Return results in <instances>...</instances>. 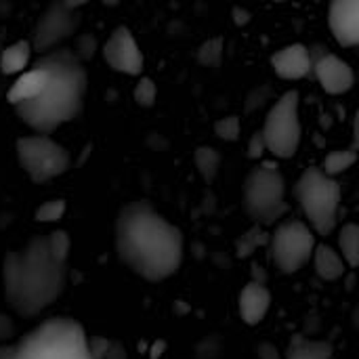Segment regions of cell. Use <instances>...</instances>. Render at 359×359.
Segmentation results:
<instances>
[{
    "label": "cell",
    "mask_w": 359,
    "mask_h": 359,
    "mask_svg": "<svg viewBox=\"0 0 359 359\" xmlns=\"http://www.w3.org/2000/svg\"><path fill=\"white\" fill-rule=\"evenodd\" d=\"M17 160L34 183L50 181L69 168V154L48 135H29L17 139Z\"/></svg>",
    "instance_id": "obj_8"
},
{
    "label": "cell",
    "mask_w": 359,
    "mask_h": 359,
    "mask_svg": "<svg viewBox=\"0 0 359 359\" xmlns=\"http://www.w3.org/2000/svg\"><path fill=\"white\" fill-rule=\"evenodd\" d=\"M233 15H236V23H238V25H246V23L250 21V15H248L244 8H240V6L233 8Z\"/></svg>",
    "instance_id": "obj_31"
},
{
    "label": "cell",
    "mask_w": 359,
    "mask_h": 359,
    "mask_svg": "<svg viewBox=\"0 0 359 359\" xmlns=\"http://www.w3.org/2000/svg\"><path fill=\"white\" fill-rule=\"evenodd\" d=\"M13 347L15 359H93L84 328L69 318L36 326Z\"/></svg>",
    "instance_id": "obj_4"
},
{
    "label": "cell",
    "mask_w": 359,
    "mask_h": 359,
    "mask_svg": "<svg viewBox=\"0 0 359 359\" xmlns=\"http://www.w3.org/2000/svg\"><path fill=\"white\" fill-rule=\"evenodd\" d=\"M271 259L282 273H297L303 269L316 250V233L301 219H288L269 236Z\"/></svg>",
    "instance_id": "obj_9"
},
{
    "label": "cell",
    "mask_w": 359,
    "mask_h": 359,
    "mask_svg": "<svg viewBox=\"0 0 359 359\" xmlns=\"http://www.w3.org/2000/svg\"><path fill=\"white\" fill-rule=\"evenodd\" d=\"M29 55H32V46L25 40H19V42L6 46L0 55V72L6 76L21 72L23 67H27Z\"/></svg>",
    "instance_id": "obj_19"
},
{
    "label": "cell",
    "mask_w": 359,
    "mask_h": 359,
    "mask_svg": "<svg viewBox=\"0 0 359 359\" xmlns=\"http://www.w3.org/2000/svg\"><path fill=\"white\" fill-rule=\"evenodd\" d=\"M339 246H341V252H343L341 259L345 261V265L355 269L359 265V227L355 223H347L341 229Z\"/></svg>",
    "instance_id": "obj_20"
},
{
    "label": "cell",
    "mask_w": 359,
    "mask_h": 359,
    "mask_svg": "<svg viewBox=\"0 0 359 359\" xmlns=\"http://www.w3.org/2000/svg\"><path fill=\"white\" fill-rule=\"evenodd\" d=\"M118 259L139 278L162 282L183 261V233L147 200L126 204L116 219Z\"/></svg>",
    "instance_id": "obj_2"
},
{
    "label": "cell",
    "mask_w": 359,
    "mask_h": 359,
    "mask_svg": "<svg viewBox=\"0 0 359 359\" xmlns=\"http://www.w3.org/2000/svg\"><path fill=\"white\" fill-rule=\"evenodd\" d=\"M36 65L44 69L46 84L38 97L17 105L15 111L36 135H48L80 114L86 93V69L69 48L46 53Z\"/></svg>",
    "instance_id": "obj_3"
},
{
    "label": "cell",
    "mask_w": 359,
    "mask_h": 359,
    "mask_svg": "<svg viewBox=\"0 0 359 359\" xmlns=\"http://www.w3.org/2000/svg\"><path fill=\"white\" fill-rule=\"evenodd\" d=\"M259 358L261 359H280L278 358V351H276V347H271V345H261V347H259Z\"/></svg>",
    "instance_id": "obj_30"
},
{
    "label": "cell",
    "mask_w": 359,
    "mask_h": 359,
    "mask_svg": "<svg viewBox=\"0 0 359 359\" xmlns=\"http://www.w3.org/2000/svg\"><path fill=\"white\" fill-rule=\"evenodd\" d=\"M269 307H271V292L261 282H250L240 292V316L248 326L261 324Z\"/></svg>",
    "instance_id": "obj_15"
},
{
    "label": "cell",
    "mask_w": 359,
    "mask_h": 359,
    "mask_svg": "<svg viewBox=\"0 0 359 359\" xmlns=\"http://www.w3.org/2000/svg\"><path fill=\"white\" fill-rule=\"evenodd\" d=\"M328 23L341 46H355L359 42L358 0H334L328 11Z\"/></svg>",
    "instance_id": "obj_13"
},
{
    "label": "cell",
    "mask_w": 359,
    "mask_h": 359,
    "mask_svg": "<svg viewBox=\"0 0 359 359\" xmlns=\"http://www.w3.org/2000/svg\"><path fill=\"white\" fill-rule=\"evenodd\" d=\"M103 57L111 69L126 74V76H141L143 65H145L143 53L133 32L126 25H120L111 32V36L107 38L103 46Z\"/></svg>",
    "instance_id": "obj_11"
},
{
    "label": "cell",
    "mask_w": 359,
    "mask_h": 359,
    "mask_svg": "<svg viewBox=\"0 0 359 359\" xmlns=\"http://www.w3.org/2000/svg\"><path fill=\"white\" fill-rule=\"evenodd\" d=\"M78 6L80 4H72V2L50 4L38 19L34 29V40L29 46H34L36 50H48L61 40H65L67 36H72L80 25V13L76 11Z\"/></svg>",
    "instance_id": "obj_10"
},
{
    "label": "cell",
    "mask_w": 359,
    "mask_h": 359,
    "mask_svg": "<svg viewBox=\"0 0 359 359\" xmlns=\"http://www.w3.org/2000/svg\"><path fill=\"white\" fill-rule=\"evenodd\" d=\"M158 97V88H156V82L151 78H141L135 86V101L141 105V107H151L154 101Z\"/></svg>",
    "instance_id": "obj_25"
},
{
    "label": "cell",
    "mask_w": 359,
    "mask_h": 359,
    "mask_svg": "<svg viewBox=\"0 0 359 359\" xmlns=\"http://www.w3.org/2000/svg\"><path fill=\"white\" fill-rule=\"evenodd\" d=\"M299 93H284L265 118L261 130L267 151L276 158L288 160L299 151L301 145V120H299Z\"/></svg>",
    "instance_id": "obj_7"
},
{
    "label": "cell",
    "mask_w": 359,
    "mask_h": 359,
    "mask_svg": "<svg viewBox=\"0 0 359 359\" xmlns=\"http://www.w3.org/2000/svg\"><path fill=\"white\" fill-rule=\"evenodd\" d=\"M65 212V202L63 200H50V202H44L38 210H36V221H42V223H55L63 217Z\"/></svg>",
    "instance_id": "obj_27"
},
{
    "label": "cell",
    "mask_w": 359,
    "mask_h": 359,
    "mask_svg": "<svg viewBox=\"0 0 359 359\" xmlns=\"http://www.w3.org/2000/svg\"><path fill=\"white\" fill-rule=\"evenodd\" d=\"M215 133H217V137L223 139V141H238V137H240V118H238V116L221 118V120L215 124Z\"/></svg>",
    "instance_id": "obj_26"
},
{
    "label": "cell",
    "mask_w": 359,
    "mask_h": 359,
    "mask_svg": "<svg viewBox=\"0 0 359 359\" xmlns=\"http://www.w3.org/2000/svg\"><path fill=\"white\" fill-rule=\"evenodd\" d=\"M284 359H332V345L328 341H311L299 334L290 341Z\"/></svg>",
    "instance_id": "obj_18"
},
{
    "label": "cell",
    "mask_w": 359,
    "mask_h": 359,
    "mask_svg": "<svg viewBox=\"0 0 359 359\" xmlns=\"http://www.w3.org/2000/svg\"><path fill=\"white\" fill-rule=\"evenodd\" d=\"M194 162H196V168L206 183L215 181L219 166H221V156L215 147H198L194 151Z\"/></svg>",
    "instance_id": "obj_22"
},
{
    "label": "cell",
    "mask_w": 359,
    "mask_h": 359,
    "mask_svg": "<svg viewBox=\"0 0 359 359\" xmlns=\"http://www.w3.org/2000/svg\"><path fill=\"white\" fill-rule=\"evenodd\" d=\"M198 61L206 67H217L223 61V38L217 36L198 48Z\"/></svg>",
    "instance_id": "obj_24"
},
{
    "label": "cell",
    "mask_w": 359,
    "mask_h": 359,
    "mask_svg": "<svg viewBox=\"0 0 359 359\" xmlns=\"http://www.w3.org/2000/svg\"><path fill=\"white\" fill-rule=\"evenodd\" d=\"M294 196L305 217L309 219L311 231L320 236L334 231L341 206V185L337 179L326 177L320 166H309L299 177Z\"/></svg>",
    "instance_id": "obj_6"
},
{
    "label": "cell",
    "mask_w": 359,
    "mask_h": 359,
    "mask_svg": "<svg viewBox=\"0 0 359 359\" xmlns=\"http://www.w3.org/2000/svg\"><path fill=\"white\" fill-rule=\"evenodd\" d=\"M261 244H269V236L263 231V227H252L236 242V248L240 257H250Z\"/></svg>",
    "instance_id": "obj_23"
},
{
    "label": "cell",
    "mask_w": 359,
    "mask_h": 359,
    "mask_svg": "<svg viewBox=\"0 0 359 359\" xmlns=\"http://www.w3.org/2000/svg\"><path fill=\"white\" fill-rule=\"evenodd\" d=\"M11 332H13V324L8 322V318H2L0 316V339L8 337Z\"/></svg>",
    "instance_id": "obj_32"
},
{
    "label": "cell",
    "mask_w": 359,
    "mask_h": 359,
    "mask_svg": "<svg viewBox=\"0 0 359 359\" xmlns=\"http://www.w3.org/2000/svg\"><path fill=\"white\" fill-rule=\"evenodd\" d=\"M99 359H128V355H126V349H124L120 343L109 341V345H107L105 353H103Z\"/></svg>",
    "instance_id": "obj_29"
},
{
    "label": "cell",
    "mask_w": 359,
    "mask_h": 359,
    "mask_svg": "<svg viewBox=\"0 0 359 359\" xmlns=\"http://www.w3.org/2000/svg\"><path fill=\"white\" fill-rule=\"evenodd\" d=\"M265 151H267V147H265V139H263L261 130H257V133L252 135L250 143H248V156H250L252 160H257V158H261Z\"/></svg>",
    "instance_id": "obj_28"
},
{
    "label": "cell",
    "mask_w": 359,
    "mask_h": 359,
    "mask_svg": "<svg viewBox=\"0 0 359 359\" xmlns=\"http://www.w3.org/2000/svg\"><path fill=\"white\" fill-rule=\"evenodd\" d=\"M164 347V343H160V345H156L154 347V355H151V359H156V358H160V349Z\"/></svg>",
    "instance_id": "obj_34"
},
{
    "label": "cell",
    "mask_w": 359,
    "mask_h": 359,
    "mask_svg": "<svg viewBox=\"0 0 359 359\" xmlns=\"http://www.w3.org/2000/svg\"><path fill=\"white\" fill-rule=\"evenodd\" d=\"M313 72L322 84V88L330 95H343L353 88L355 76L347 61L332 53H322L313 61Z\"/></svg>",
    "instance_id": "obj_12"
},
{
    "label": "cell",
    "mask_w": 359,
    "mask_h": 359,
    "mask_svg": "<svg viewBox=\"0 0 359 359\" xmlns=\"http://www.w3.org/2000/svg\"><path fill=\"white\" fill-rule=\"evenodd\" d=\"M313 263H316V271L322 280H328V282H334V280H341L347 271V265L345 261L341 259V255L326 246V244H320L316 246L313 250Z\"/></svg>",
    "instance_id": "obj_17"
},
{
    "label": "cell",
    "mask_w": 359,
    "mask_h": 359,
    "mask_svg": "<svg viewBox=\"0 0 359 359\" xmlns=\"http://www.w3.org/2000/svg\"><path fill=\"white\" fill-rule=\"evenodd\" d=\"M273 72L284 80H303L313 72V57L305 44H288L271 57Z\"/></svg>",
    "instance_id": "obj_14"
},
{
    "label": "cell",
    "mask_w": 359,
    "mask_h": 359,
    "mask_svg": "<svg viewBox=\"0 0 359 359\" xmlns=\"http://www.w3.org/2000/svg\"><path fill=\"white\" fill-rule=\"evenodd\" d=\"M244 210L257 227L276 225L286 212V183L276 162H261L244 179Z\"/></svg>",
    "instance_id": "obj_5"
},
{
    "label": "cell",
    "mask_w": 359,
    "mask_h": 359,
    "mask_svg": "<svg viewBox=\"0 0 359 359\" xmlns=\"http://www.w3.org/2000/svg\"><path fill=\"white\" fill-rule=\"evenodd\" d=\"M0 359H15V347H0Z\"/></svg>",
    "instance_id": "obj_33"
},
{
    "label": "cell",
    "mask_w": 359,
    "mask_h": 359,
    "mask_svg": "<svg viewBox=\"0 0 359 359\" xmlns=\"http://www.w3.org/2000/svg\"><path fill=\"white\" fill-rule=\"evenodd\" d=\"M44 84H46V74H44V69H42L40 65L34 63V67L27 69V72H23V76H19V78L15 80V84L8 88L6 101H8L13 107L21 105V103H25V101H32L34 97L40 95V90L44 88Z\"/></svg>",
    "instance_id": "obj_16"
},
{
    "label": "cell",
    "mask_w": 359,
    "mask_h": 359,
    "mask_svg": "<svg viewBox=\"0 0 359 359\" xmlns=\"http://www.w3.org/2000/svg\"><path fill=\"white\" fill-rule=\"evenodd\" d=\"M69 246V236L59 229L36 236L21 250H11L4 257V297L17 316H38L61 297L67 278Z\"/></svg>",
    "instance_id": "obj_1"
},
{
    "label": "cell",
    "mask_w": 359,
    "mask_h": 359,
    "mask_svg": "<svg viewBox=\"0 0 359 359\" xmlns=\"http://www.w3.org/2000/svg\"><path fill=\"white\" fill-rule=\"evenodd\" d=\"M355 160H358V151L355 149H337V151H330L324 158V162H322L320 168H322V172L326 177H332L334 179L337 175L349 170L355 164Z\"/></svg>",
    "instance_id": "obj_21"
}]
</instances>
